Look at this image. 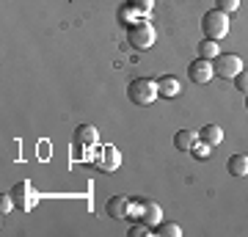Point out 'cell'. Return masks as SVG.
<instances>
[{
  "label": "cell",
  "mask_w": 248,
  "mask_h": 237,
  "mask_svg": "<svg viewBox=\"0 0 248 237\" xmlns=\"http://www.w3.org/2000/svg\"><path fill=\"white\" fill-rule=\"evenodd\" d=\"M157 80H149V78H135L130 86H127V97H130V102L133 105H152L155 99H157Z\"/></svg>",
  "instance_id": "6da1fadb"
},
{
  "label": "cell",
  "mask_w": 248,
  "mask_h": 237,
  "mask_svg": "<svg viewBox=\"0 0 248 237\" xmlns=\"http://www.w3.org/2000/svg\"><path fill=\"white\" fill-rule=\"evenodd\" d=\"M202 31L207 39H223V36L229 33V14L221 9H213V11H207L202 17Z\"/></svg>",
  "instance_id": "7a4b0ae2"
},
{
  "label": "cell",
  "mask_w": 248,
  "mask_h": 237,
  "mask_svg": "<svg viewBox=\"0 0 248 237\" xmlns=\"http://www.w3.org/2000/svg\"><path fill=\"white\" fill-rule=\"evenodd\" d=\"M155 39H157V33H155V25H149V22H135V25L127 28V42L135 50H149Z\"/></svg>",
  "instance_id": "3957f363"
},
{
  "label": "cell",
  "mask_w": 248,
  "mask_h": 237,
  "mask_svg": "<svg viewBox=\"0 0 248 237\" xmlns=\"http://www.w3.org/2000/svg\"><path fill=\"white\" fill-rule=\"evenodd\" d=\"M213 66H215V75H218V78L234 80L240 72H243V58H240V55H234V53H221L213 61Z\"/></svg>",
  "instance_id": "277c9868"
},
{
  "label": "cell",
  "mask_w": 248,
  "mask_h": 237,
  "mask_svg": "<svg viewBox=\"0 0 248 237\" xmlns=\"http://www.w3.org/2000/svg\"><path fill=\"white\" fill-rule=\"evenodd\" d=\"M215 75V66L213 61H207V58H196L190 66H187V78L193 80L196 86H204V83H210Z\"/></svg>",
  "instance_id": "5b68a950"
},
{
  "label": "cell",
  "mask_w": 248,
  "mask_h": 237,
  "mask_svg": "<svg viewBox=\"0 0 248 237\" xmlns=\"http://www.w3.org/2000/svg\"><path fill=\"white\" fill-rule=\"evenodd\" d=\"M11 199H14V204H17L19 210H31L36 204V193H33V188H31V182L14 185V188H11Z\"/></svg>",
  "instance_id": "8992f818"
},
{
  "label": "cell",
  "mask_w": 248,
  "mask_h": 237,
  "mask_svg": "<svg viewBox=\"0 0 248 237\" xmlns=\"http://www.w3.org/2000/svg\"><path fill=\"white\" fill-rule=\"evenodd\" d=\"M105 212H108V218H113V221L130 218V199H124V196H113V199H108Z\"/></svg>",
  "instance_id": "52a82bcc"
},
{
  "label": "cell",
  "mask_w": 248,
  "mask_h": 237,
  "mask_svg": "<svg viewBox=\"0 0 248 237\" xmlns=\"http://www.w3.org/2000/svg\"><path fill=\"white\" fill-rule=\"evenodd\" d=\"M119 163H122V155H119V149H113V146H102L99 158L94 160V166H97L99 171H116Z\"/></svg>",
  "instance_id": "ba28073f"
},
{
  "label": "cell",
  "mask_w": 248,
  "mask_h": 237,
  "mask_svg": "<svg viewBox=\"0 0 248 237\" xmlns=\"http://www.w3.org/2000/svg\"><path fill=\"white\" fill-rule=\"evenodd\" d=\"M97 138H99V132H97V127L94 124H80L78 130H75V143L78 146H94L97 143Z\"/></svg>",
  "instance_id": "9c48e42d"
},
{
  "label": "cell",
  "mask_w": 248,
  "mask_h": 237,
  "mask_svg": "<svg viewBox=\"0 0 248 237\" xmlns=\"http://www.w3.org/2000/svg\"><path fill=\"white\" fill-rule=\"evenodd\" d=\"M157 91H160V97H177L179 91H182V86H179V80L174 78V75H163V78L157 80Z\"/></svg>",
  "instance_id": "30bf717a"
},
{
  "label": "cell",
  "mask_w": 248,
  "mask_h": 237,
  "mask_svg": "<svg viewBox=\"0 0 248 237\" xmlns=\"http://www.w3.org/2000/svg\"><path fill=\"white\" fill-rule=\"evenodd\" d=\"M199 143V132L193 130H179L177 135H174V146H177L179 152H190Z\"/></svg>",
  "instance_id": "8fae6325"
},
{
  "label": "cell",
  "mask_w": 248,
  "mask_h": 237,
  "mask_svg": "<svg viewBox=\"0 0 248 237\" xmlns=\"http://www.w3.org/2000/svg\"><path fill=\"white\" fill-rule=\"evenodd\" d=\"M226 171L232 176H248V155H232L226 160Z\"/></svg>",
  "instance_id": "7c38bea8"
},
{
  "label": "cell",
  "mask_w": 248,
  "mask_h": 237,
  "mask_svg": "<svg viewBox=\"0 0 248 237\" xmlns=\"http://www.w3.org/2000/svg\"><path fill=\"white\" fill-rule=\"evenodd\" d=\"M199 138H202L204 143H210V146H218L223 141V130L218 124H204L202 130H199Z\"/></svg>",
  "instance_id": "4fadbf2b"
},
{
  "label": "cell",
  "mask_w": 248,
  "mask_h": 237,
  "mask_svg": "<svg viewBox=\"0 0 248 237\" xmlns=\"http://www.w3.org/2000/svg\"><path fill=\"white\" fill-rule=\"evenodd\" d=\"M221 55V47L215 39H202L199 42V58H207V61H215Z\"/></svg>",
  "instance_id": "5bb4252c"
},
{
  "label": "cell",
  "mask_w": 248,
  "mask_h": 237,
  "mask_svg": "<svg viewBox=\"0 0 248 237\" xmlns=\"http://www.w3.org/2000/svg\"><path fill=\"white\" fill-rule=\"evenodd\" d=\"M155 235L157 237H179L182 235V229H179L177 223H163V221H160L157 226H155Z\"/></svg>",
  "instance_id": "9a60e30c"
},
{
  "label": "cell",
  "mask_w": 248,
  "mask_h": 237,
  "mask_svg": "<svg viewBox=\"0 0 248 237\" xmlns=\"http://www.w3.org/2000/svg\"><path fill=\"white\" fill-rule=\"evenodd\" d=\"M210 152H213V146H210V143H204V141L199 138V143L190 149V155H193L196 160H207V158H210Z\"/></svg>",
  "instance_id": "2e32d148"
},
{
  "label": "cell",
  "mask_w": 248,
  "mask_h": 237,
  "mask_svg": "<svg viewBox=\"0 0 248 237\" xmlns=\"http://www.w3.org/2000/svg\"><path fill=\"white\" fill-rule=\"evenodd\" d=\"M127 6L133 11H141V14H149L155 9V0H127Z\"/></svg>",
  "instance_id": "e0dca14e"
},
{
  "label": "cell",
  "mask_w": 248,
  "mask_h": 237,
  "mask_svg": "<svg viewBox=\"0 0 248 237\" xmlns=\"http://www.w3.org/2000/svg\"><path fill=\"white\" fill-rule=\"evenodd\" d=\"M149 235H155V229L149 226V223H133L130 226V237H149Z\"/></svg>",
  "instance_id": "ac0fdd59"
},
{
  "label": "cell",
  "mask_w": 248,
  "mask_h": 237,
  "mask_svg": "<svg viewBox=\"0 0 248 237\" xmlns=\"http://www.w3.org/2000/svg\"><path fill=\"white\" fill-rule=\"evenodd\" d=\"M234 88L243 91V94H248V69H243L237 78H234Z\"/></svg>",
  "instance_id": "d6986e66"
},
{
  "label": "cell",
  "mask_w": 248,
  "mask_h": 237,
  "mask_svg": "<svg viewBox=\"0 0 248 237\" xmlns=\"http://www.w3.org/2000/svg\"><path fill=\"white\" fill-rule=\"evenodd\" d=\"M218 9L226 11V14H229V11H237L240 9V0H218Z\"/></svg>",
  "instance_id": "ffe728a7"
},
{
  "label": "cell",
  "mask_w": 248,
  "mask_h": 237,
  "mask_svg": "<svg viewBox=\"0 0 248 237\" xmlns=\"http://www.w3.org/2000/svg\"><path fill=\"white\" fill-rule=\"evenodd\" d=\"M246 111H248V94H246Z\"/></svg>",
  "instance_id": "44dd1931"
}]
</instances>
